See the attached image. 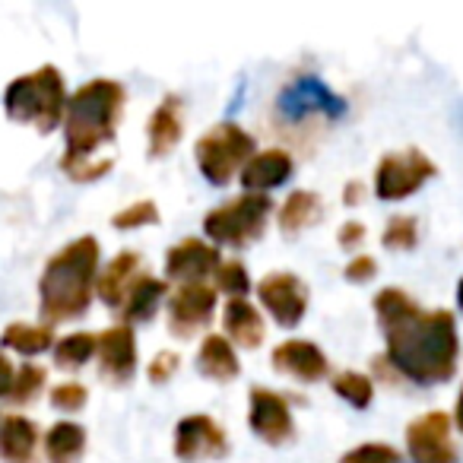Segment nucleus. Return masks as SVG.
<instances>
[{
    "label": "nucleus",
    "instance_id": "39448f33",
    "mask_svg": "<svg viewBox=\"0 0 463 463\" xmlns=\"http://www.w3.org/2000/svg\"><path fill=\"white\" fill-rule=\"evenodd\" d=\"M254 156V137L241 130L239 124H216L194 143V159L197 168L210 184L222 187L232 181V175L251 162Z\"/></svg>",
    "mask_w": 463,
    "mask_h": 463
},
{
    "label": "nucleus",
    "instance_id": "5701e85b",
    "mask_svg": "<svg viewBox=\"0 0 463 463\" xmlns=\"http://www.w3.org/2000/svg\"><path fill=\"white\" fill-rule=\"evenodd\" d=\"M197 372L203 374V378H210V381H219V384H225V381H232L235 374L241 372L239 355H235V349H232V343L225 340V336L210 334L203 343H200Z\"/></svg>",
    "mask_w": 463,
    "mask_h": 463
},
{
    "label": "nucleus",
    "instance_id": "4c0bfd02",
    "mask_svg": "<svg viewBox=\"0 0 463 463\" xmlns=\"http://www.w3.org/2000/svg\"><path fill=\"white\" fill-rule=\"evenodd\" d=\"M14 381H16V368L7 355H0V397H10L14 391Z\"/></svg>",
    "mask_w": 463,
    "mask_h": 463
},
{
    "label": "nucleus",
    "instance_id": "f704fd0d",
    "mask_svg": "<svg viewBox=\"0 0 463 463\" xmlns=\"http://www.w3.org/2000/svg\"><path fill=\"white\" fill-rule=\"evenodd\" d=\"M178 365H181V359L175 353H159L153 362H149L146 374H149V381H153V384H165V381L178 372Z\"/></svg>",
    "mask_w": 463,
    "mask_h": 463
},
{
    "label": "nucleus",
    "instance_id": "1a4fd4ad",
    "mask_svg": "<svg viewBox=\"0 0 463 463\" xmlns=\"http://www.w3.org/2000/svg\"><path fill=\"white\" fill-rule=\"evenodd\" d=\"M248 403H251L248 406V425L260 441L273 444V448L292 441L296 422H292L289 403H286L283 393L270 391V387H251Z\"/></svg>",
    "mask_w": 463,
    "mask_h": 463
},
{
    "label": "nucleus",
    "instance_id": "393cba45",
    "mask_svg": "<svg viewBox=\"0 0 463 463\" xmlns=\"http://www.w3.org/2000/svg\"><path fill=\"white\" fill-rule=\"evenodd\" d=\"M321 213H324V206L315 191H292L289 197H286L283 210H279V229H283L286 235H298L302 229L315 225L317 219H321Z\"/></svg>",
    "mask_w": 463,
    "mask_h": 463
},
{
    "label": "nucleus",
    "instance_id": "c9c22d12",
    "mask_svg": "<svg viewBox=\"0 0 463 463\" xmlns=\"http://www.w3.org/2000/svg\"><path fill=\"white\" fill-rule=\"evenodd\" d=\"M343 273H346L349 283H368V279H374V273H378V260L368 258V254H355Z\"/></svg>",
    "mask_w": 463,
    "mask_h": 463
},
{
    "label": "nucleus",
    "instance_id": "6e6552de",
    "mask_svg": "<svg viewBox=\"0 0 463 463\" xmlns=\"http://www.w3.org/2000/svg\"><path fill=\"white\" fill-rule=\"evenodd\" d=\"M406 450L412 463H460L448 412H422L406 429Z\"/></svg>",
    "mask_w": 463,
    "mask_h": 463
},
{
    "label": "nucleus",
    "instance_id": "aec40b11",
    "mask_svg": "<svg viewBox=\"0 0 463 463\" xmlns=\"http://www.w3.org/2000/svg\"><path fill=\"white\" fill-rule=\"evenodd\" d=\"M39 425L26 416L0 419V460L4 463H35Z\"/></svg>",
    "mask_w": 463,
    "mask_h": 463
},
{
    "label": "nucleus",
    "instance_id": "a19ab883",
    "mask_svg": "<svg viewBox=\"0 0 463 463\" xmlns=\"http://www.w3.org/2000/svg\"><path fill=\"white\" fill-rule=\"evenodd\" d=\"M457 305H460V311H463V279H460V286H457Z\"/></svg>",
    "mask_w": 463,
    "mask_h": 463
},
{
    "label": "nucleus",
    "instance_id": "ea45409f",
    "mask_svg": "<svg viewBox=\"0 0 463 463\" xmlns=\"http://www.w3.org/2000/svg\"><path fill=\"white\" fill-rule=\"evenodd\" d=\"M457 425H460V431H463V391H460V397H457Z\"/></svg>",
    "mask_w": 463,
    "mask_h": 463
},
{
    "label": "nucleus",
    "instance_id": "ddd939ff",
    "mask_svg": "<svg viewBox=\"0 0 463 463\" xmlns=\"http://www.w3.org/2000/svg\"><path fill=\"white\" fill-rule=\"evenodd\" d=\"M99 374L109 384H128L137 372V336L128 324L109 327L99 336Z\"/></svg>",
    "mask_w": 463,
    "mask_h": 463
},
{
    "label": "nucleus",
    "instance_id": "20e7f679",
    "mask_svg": "<svg viewBox=\"0 0 463 463\" xmlns=\"http://www.w3.org/2000/svg\"><path fill=\"white\" fill-rule=\"evenodd\" d=\"M4 109H7L10 121L33 124L42 134H52L67 109V92H64L61 71L45 64L35 73L16 77L7 86V92H4Z\"/></svg>",
    "mask_w": 463,
    "mask_h": 463
},
{
    "label": "nucleus",
    "instance_id": "412c9836",
    "mask_svg": "<svg viewBox=\"0 0 463 463\" xmlns=\"http://www.w3.org/2000/svg\"><path fill=\"white\" fill-rule=\"evenodd\" d=\"M137 277H140V254L121 251L109 267H105L102 277L96 279L99 298H102L105 305H111V308H121L124 296H128V289L134 286Z\"/></svg>",
    "mask_w": 463,
    "mask_h": 463
},
{
    "label": "nucleus",
    "instance_id": "0eeeda50",
    "mask_svg": "<svg viewBox=\"0 0 463 463\" xmlns=\"http://www.w3.org/2000/svg\"><path fill=\"white\" fill-rule=\"evenodd\" d=\"M435 162L422 149H403L391 153L374 168V194L381 200H403L416 194L429 178H435Z\"/></svg>",
    "mask_w": 463,
    "mask_h": 463
},
{
    "label": "nucleus",
    "instance_id": "72a5a7b5",
    "mask_svg": "<svg viewBox=\"0 0 463 463\" xmlns=\"http://www.w3.org/2000/svg\"><path fill=\"white\" fill-rule=\"evenodd\" d=\"M86 400H90V391H86L83 384H77V381H67V384H58L52 391V406L54 410H64V412L83 410Z\"/></svg>",
    "mask_w": 463,
    "mask_h": 463
},
{
    "label": "nucleus",
    "instance_id": "7ed1b4c3",
    "mask_svg": "<svg viewBox=\"0 0 463 463\" xmlns=\"http://www.w3.org/2000/svg\"><path fill=\"white\" fill-rule=\"evenodd\" d=\"M124 111V86L115 80H92L80 86L64 109V137H67V156L64 165L90 162L99 146L115 140L118 121Z\"/></svg>",
    "mask_w": 463,
    "mask_h": 463
},
{
    "label": "nucleus",
    "instance_id": "f03ea898",
    "mask_svg": "<svg viewBox=\"0 0 463 463\" xmlns=\"http://www.w3.org/2000/svg\"><path fill=\"white\" fill-rule=\"evenodd\" d=\"M99 279V241L92 235L73 239L45 264L39 279V311L45 324L73 321L86 315Z\"/></svg>",
    "mask_w": 463,
    "mask_h": 463
},
{
    "label": "nucleus",
    "instance_id": "a878e982",
    "mask_svg": "<svg viewBox=\"0 0 463 463\" xmlns=\"http://www.w3.org/2000/svg\"><path fill=\"white\" fill-rule=\"evenodd\" d=\"M0 346L4 349H14L20 355H39L45 349L54 346V334L48 324H10L4 334H0Z\"/></svg>",
    "mask_w": 463,
    "mask_h": 463
},
{
    "label": "nucleus",
    "instance_id": "9b49d317",
    "mask_svg": "<svg viewBox=\"0 0 463 463\" xmlns=\"http://www.w3.org/2000/svg\"><path fill=\"white\" fill-rule=\"evenodd\" d=\"M258 296L279 327H298L308 311V289L296 273H267L258 283Z\"/></svg>",
    "mask_w": 463,
    "mask_h": 463
},
{
    "label": "nucleus",
    "instance_id": "58836bf2",
    "mask_svg": "<svg viewBox=\"0 0 463 463\" xmlns=\"http://www.w3.org/2000/svg\"><path fill=\"white\" fill-rule=\"evenodd\" d=\"M362 197H365V187H362V181H349L346 191H343V203H346V206H355Z\"/></svg>",
    "mask_w": 463,
    "mask_h": 463
},
{
    "label": "nucleus",
    "instance_id": "a211bd4d",
    "mask_svg": "<svg viewBox=\"0 0 463 463\" xmlns=\"http://www.w3.org/2000/svg\"><path fill=\"white\" fill-rule=\"evenodd\" d=\"M181 134H184V124H181V102L175 96L162 99V105L149 115V124H146L149 156H153V159H165V156L178 146Z\"/></svg>",
    "mask_w": 463,
    "mask_h": 463
},
{
    "label": "nucleus",
    "instance_id": "f257e3e1",
    "mask_svg": "<svg viewBox=\"0 0 463 463\" xmlns=\"http://www.w3.org/2000/svg\"><path fill=\"white\" fill-rule=\"evenodd\" d=\"M374 315L387 336V355L400 378L416 384H444L454 378L460 336L450 311H422L403 289H381Z\"/></svg>",
    "mask_w": 463,
    "mask_h": 463
},
{
    "label": "nucleus",
    "instance_id": "c85d7f7f",
    "mask_svg": "<svg viewBox=\"0 0 463 463\" xmlns=\"http://www.w3.org/2000/svg\"><path fill=\"white\" fill-rule=\"evenodd\" d=\"M416 241H419V219L406 216V213L393 216L387 222L384 235H381V245L391 248V251H410V248H416Z\"/></svg>",
    "mask_w": 463,
    "mask_h": 463
},
{
    "label": "nucleus",
    "instance_id": "7c9ffc66",
    "mask_svg": "<svg viewBox=\"0 0 463 463\" xmlns=\"http://www.w3.org/2000/svg\"><path fill=\"white\" fill-rule=\"evenodd\" d=\"M216 289L225 292L229 298H245L251 292V277H248L241 260H225L216 270Z\"/></svg>",
    "mask_w": 463,
    "mask_h": 463
},
{
    "label": "nucleus",
    "instance_id": "cd10ccee",
    "mask_svg": "<svg viewBox=\"0 0 463 463\" xmlns=\"http://www.w3.org/2000/svg\"><path fill=\"white\" fill-rule=\"evenodd\" d=\"M334 393L336 397H343L349 406H355V410H368L372 406V400H374V384H372V378H365V374H359V372H340L334 381Z\"/></svg>",
    "mask_w": 463,
    "mask_h": 463
},
{
    "label": "nucleus",
    "instance_id": "423d86ee",
    "mask_svg": "<svg viewBox=\"0 0 463 463\" xmlns=\"http://www.w3.org/2000/svg\"><path fill=\"white\" fill-rule=\"evenodd\" d=\"M273 213V200L267 194H241L229 203L206 213L203 229L213 241L229 248H245L248 241L264 235V225Z\"/></svg>",
    "mask_w": 463,
    "mask_h": 463
},
{
    "label": "nucleus",
    "instance_id": "4468645a",
    "mask_svg": "<svg viewBox=\"0 0 463 463\" xmlns=\"http://www.w3.org/2000/svg\"><path fill=\"white\" fill-rule=\"evenodd\" d=\"M219 251L213 245L200 239H184L181 245L168 248L165 254V277L168 279H178L184 286H197L203 283L206 277L219 270Z\"/></svg>",
    "mask_w": 463,
    "mask_h": 463
},
{
    "label": "nucleus",
    "instance_id": "e433bc0d",
    "mask_svg": "<svg viewBox=\"0 0 463 463\" xmlns=\"http://www.w3.org/2000/svg\"><path fill=\"white\" fill-rule=\"evenodd\" d=\"M365 241V225L362 222H346L340 229V248L343 251H355Z\"/></svg>",
    "mask_w": 463,
    "mask_h": 463
},
{
    "label": "nucleus",
    "instance_id": "bb28decb",
    "mask_svg": "<svg viewBox=\"0 0 463 463\" xmlns=\"http://www.w3.org/2000/svg\"><path fill=\"white\" fill-rule=\"evenodd\" d=\"M96 349H99V336L71 334V336H64V340H58V346H54V365L67 368V372H73V368H83L86 362L96 355Z\"/></svg>",
    "mask_w": 463,
    "mask_h": 463
},
{
    "label": "nucleus",
    "instance_id": "f8f14e48",
    "mask_svg": "<svg viewBox=\"0 0 463 463\" xmlns=\"http://www.w3.org/2000/svg\"><path fill=\"white\" fill-rule=\"evenodd\" d=\"M216 311V289L197 283V286H181L172 298H168V330L172 336H194L213 321Z\"/></svg>",
    "mask_w": 463,
    "mask_h": 463
},
{
    "label": "nucleus",
    "instance_id": "dca6fc26",
    "mask_svg": "<svg viewBox=\"0 0 463 463\" xmlns=\"http://www.w3.org/2000/svg\"><path fill=\"white\" fill-rule=\"evenodd\" d=\"M273 368L279 374H289V378H298L305 384H315V381L327 378L330 374V362L324 355L321 346L308 340H286L273 349Z\"/></svg>",
    "mask_w": 463,
    "mask_h": 463
},
{
    "label": "nucleus",
    "instance_id": "2eb2a0df",
    "mask_svg": "<svg viewBox=\"0 0 463 463\" xmlns=\"http://www.w3.org/2000/svg\"><path fill=\"white\" fill-rule=\"evenodd\" d=\"M279 109H283L286 118H305V115H315V111H321V115H327V118H336V115H343L346 105H343V99L334 96L317 77H298L296 83L279 96Z\"/></svg>",
    "mask_w": 463,
    "mask_h": 463
},
{
    "label": "nucleus",
    "instance_id": "2f4dec72",
    "mask_svg": "<svg viewBox=\"0 0 463 463\" xmlns=\"http://www.w3.org/2000/svg\"><path fill=\"white\" fill-rule=\"evenodd\" d=\"M153 222H159V210H156L153 200H137V203L124 206L121 213H115V216H111V225H115V229H121V232L140 229V225H153Z\"/></svg>",
    "mask_w": 463,
    "mask_h": 463
},
{
    "label": "nucleus",
    "instance_id": "473e14b6",
    "mask_svg": "<svg viewBox=\"0 0 463 463\" xmlns=\"http://www.w3.org/2000/svg\"><path fill=\"white\" fill-rule=\"evenodd\" d=\"M340 463H400V454L391 444H359L349 454H343Z\"/></svg>",
    "mask_w": 463,
    "mask_h": 463
},
{
    "label": "nucleus",
    "instance_id": "f3484780",
    "mask_svg": "<svg viewBox=\"0 0 463 463\" xmlns=\"http://www.w3.org/2000/svg\"><path fill=\"white\" fill-rule=\"evenodd\" d=\"M292 168H296V162H292L289 153L264 149V153L251 156V162L241 168V184H245L248 194H267L273 187L286 184L292 178Z\"/></svg>",
    "mask_w": 463,
    "mask_h": 463
},
{
    "label": "nucleus",
    "instance_id": "9d476101",
    "mask_svg": "<svg viewBox=\"0 0 463 463\" xmlns=\"http://www.w3.org/2000/svg\"><path fill=\"white\" fill-rule=\"evenodd\" d=\"M229 454V438L222 425L210 416H184L175 425V457L181 463L197 460H219Z\"/></svg>",
    "mask_w": 463,
    "mask_h": 463
},
{
    "label": "nucleus",
    "instance_id": "4be33fe9",
    "mask_svg": "<svg viewBox=\"0 0 463 463\" xmlns=\"http://www.w3.org/2000/svg\"><path fill=\"white\" fill-rule=\"evenodd\" d=\"M222 327L232 336V343H239L245 349H258L264 343V321L248 298H229L225 302Z\"/></svg>",
    "mask_w": 463,
    "mask_h": 463
},
{
    "label": "nucleus",
    "instance_id": "6ab92c4d",
    "mask_svg": "<svg viewBox=\"0 0 463 463\" xmlns=\"http://www.w3.org/2000/svg\"><path fill=\"white\" fill-rule=\"evenodd\" d=\"M168 296V283L165 279H156V277H146V273H140V277L134 279V286L128 289V296H124L121 302V317L124 324H146L156 317V311H159L162 298Z\"/></svg>",
    "mask_w": 463,
    "mask_h": 463
},
{
    "label": "nucleus",
    "instance_id": "c756f323",
    "mask_svg": "<svg viewBox=\"0 0 463 463\" xmlns=\"http://www.w3.org/2000/svg\"><path fill=\"white\" fill-rule=\"evenodd\" d=\"M45 368L35 365V362H23L20 368H16V381H14V391H10V400L14 403H33L35 397L42 393V387H45Z\"/></svg>",
    "mask_w": 463,
    "mask_h": 463
},
{
    "label": "nucleus",
    "instance_id": "b1692460",
    "mask_svg": "<svg viewBox=\"0 0 463 463\" xmlns=\"http://www.w3.org/2000/svg\"><path fill=\"white\" fill-rule=\"evenodd\" d=\"M86 450V431L77 422H54L45 431L48 463H80Z\"/></svg>",
    "mask_w": 463,
    "mask_h": 463
}]
</instances>
